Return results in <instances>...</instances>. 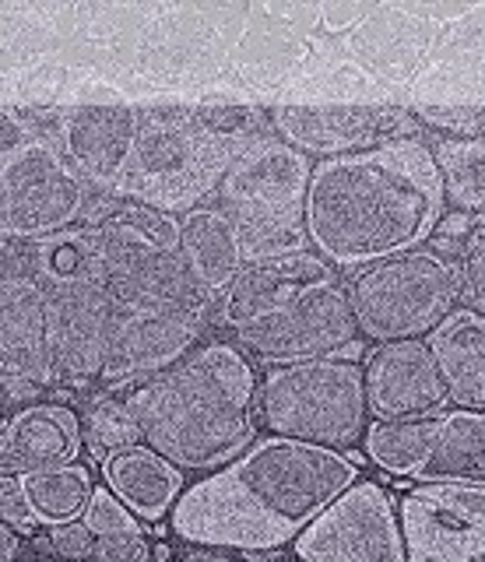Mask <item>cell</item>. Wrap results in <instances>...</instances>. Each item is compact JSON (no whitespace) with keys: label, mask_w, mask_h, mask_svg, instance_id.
Wrapping results in <instances>:
<instances>
[{"label":"cell","mask_w":485,"mask_h":562,"mask_svg":"<svg viewBox=\"0 0 485 562\" xmlns=\"http://www.w3.org/2000/svg\"><path fill=\"white\" fill-rule=\"evenodd\" d=\"M356 479V461L335 447L271 432L180 492L169 509V524L172 535L201 549L274 552Z\"/></svg>","instance_id":"1"},{"label":"cell","mask_w":485,"mask_h":562,"mask_svg":"<svg viewBox=\"0 0 485 562\" xmlns=\"http://www.w3.org/2000/svg\"><path fill=\"white\" fill-rule=\"evenodd\" d=\"M443 180L419 137L320 158L306 190V236L331 268L419 246L440 222Z\"/></svg>","instance_id":"2"},{"label":"cell","mask_w":485,"mask_h":562,"mask_svg":"<svg viewBox=\"0 0 485 562\" xmlns=\"http://www.w3.org/2000/svg\"><path fill=\"white\" fill-rule=\"evenodd\" d=\"M142 443L183 471L229 461L257 429V376L233 341L194 345L183 359L142 376L124 394Z\"/></svg>","instance_id":"3"},{"label":"cell","mask_w":485,"mask_h":562,"mask_svg":"<svg viewBox=\"0 0 485 562\" xmlns=\"http://www.w3.org/2000/svg\"><path fill=\"white\" fill-rule=\"evenodd\" d=\"M250 140L212 131L198 110H142V127L113 193L183 215L212 198L229 162Z\"/></svg>","instance_id":"4"},{"label":"cell","mask_w":485,"mask_h":562,"mask_svg":"<svg viewBox=\"0 0 485 562\" xmlns=\"http://www.w3.org/2000/svg\"><path fill=\"white\" fill-rule=\"evenodd\" d=\"M314 162L274 131L243 148L215 190L218 207L233 218L247 260L306 250V190Z\"/></svg>","instance_id":"5"},{"label":"cell","mask_w":485,"mask_h":562,"mask_svg":"<svg viewBox=\"0 0 485 562\" xmlns=\"http://www.w3.org/2000/svg\"><path fill=\"white\" fill-rule=\"evenodd\" d=\"M257 422L274 436L303 443L356 447L370 426L362 366L345 356L274 362L257 386Z\"/></svg>","instance_id":"6"},{"label":"cell","mask_w":485,"mask_h":562,"mask_svg":"<svg viewBox=\"0 0 485 562\" xmlns=\"http://www.w3.org/2000/svg\"><path fill=\"white\" fill-rule=\"evenodd\" d=\"M362 338H426L461 299V263L437 246H408L402 254L359 263L345 281Z\"/></svg>","instance_id":"7"},{"label":"cell","mask_w":485,"mask_h":562,"mask_svg":"<svg viewBox=\"0 0 485 562\" xmlns=\"http://www.w3.org/2000/svg\"><path fill=\"white\" fill-rule=\"evenodd\" d=\"M92 187L64 151L46 137H32L0 162V236L43 239L84 222Z\"/></svg>","instance_id":"8"},{"label":"cell","mask_w":485,"mask_h":562,"mask_svg":"<svg viewBox=\"0 0 485 562\" xmlns=\"http://www.w3.org/2000/svg\"><path fill=\"white\" fill-rule=\"evenodd\" d=\"M236 345L264 362H296L320 356H345L359 345V324L349 303V289L338 278L306 285L257 321L233 330Z\"/></svg>","instance_id":"9"},{"label":"cell","mask_w":485,"mask_h":562,"mask_svg":"<svg viewBox=\"0 0 485 562\" xmlns=\"http://www.w3.org/2000/svg\"><path fill=\"white\" fill-rule=\"evenodd\" d=\"M309 562H405L402 517L384 485L352 482L292 538Z\"/></svg>","instance_id":"10"},{"label":"cell","mask_w":485,"mask_h":562,"mask_svg":"<svg viewBox=\"0 0 485 562\" xmlns=\"http://www.w3.org/2000/svg\"><path fill=\"white\" fill-rule=\"evenodd\" d=\"M411 562L485 559V485L426 482L397 506Z\"/></svg>","instance_id":"11"},{"label":"cell","mask_w":485,"mask_h":562,"mask_svg":"<svg viewBox=\"0 0 485 562\" xmlns=\"http://www.w3.org/2000/svg\"><path fill=\"white\" fill-rule=\"evenodd\" d=\"M46 338L57 383H92L102 373L116 303L99 278L46 281Z\"/></svg>","instance_id":"12"},{"label":"cell","mask_w":485,"mask_h":562,"mask_svg":"<svg viewBox=\"0 0 485 562\" xmlns=\"http://www.w3.org/2000/svg\"><path fill=\"white\" fill-rule=\"evenodd\" d=\"M212 316L162 310V306H116L106 359H102V383H134L142 376L183 359L201 341Z\"/></svg>","instance_id":"13"},{"label":"cell","mask_w":485,"mask_h":562,"mask_svg":"<svg viewBox=\"0 0 485 562\" xmlns=\"http://www.w3.org/2000/svg\"><path fill=\"white\" fill-rule=\"evenodd\" d=\"M271 131L292 148L317 158H335L373 148L380 140L419 137L422 120L408 110H370V105H279Z\"/></svg>","instance_id":"14"},{"label":"cell","mask_w":485,"mask_h":562,"mask_svg":"<svg viewBox=\"0 0 485 562\" xmlns=\"http://www.w3.org/2000/svg\"><path fill=\"white\" fill-rule=\"evenodd\" d=\"M370 415L376 418H419L440 412L450 401L443 369L426 338L376 341L362 362Z\"/></svg>","instance_id":"15"},{"label":"cell","mask_w":485,"mask_h":562,"mask_svg":"<svg viewBox=\"0 0 485 562\" xmlns=\"http://www.w3.org/2000/svg\"><path fill=\"white\" fill-rule=\"evenodd\" d=\"M137 127H142V110H127V105H75V110H60L57 148L92 190L113 193L134 148Z\"/></svg>","instance_id":"16"},{"label":"cell","mask_w":485,"mask_h":562,"mask_svg":"<svg viewBox=\"0 0 485 562\" xmlns=\"http://www.w3.org/2000/svg\"><path fill=\"white\" fill-rule=\"evenodd\" d=\"M324 278H335L331 263L320 254H306V250L247 260L239 268V274L229 281V289L215 299L212 321L236 330L243 324L257 321V316L279 310L296 292H303L306 285H314V281H324Z\"/></svg>","instance_id":"17"},{"label":"cell","mask_w":485,"mask_h":562,"mask_svg":"<svg viewBox=\"0 0 485 562\" xmlns=\"http://www.w3.org/2000/svg\"><path fill=\"white\" fill-rule=\"evenodd\" d=\"M0 376L4 383H57L46 338V299L36 281H0Z\"/></svg>","instance_id":"18"},{"label":"cell","mask_w":485,"mask_h":562,"mask_svg":"<svg viewBox=\"0 0 485 562\" xmlns=\"http://www.w3.org/2000/svg\"><path fill=\"white\" fill-rule=\"evenodd\" d=\"M81 453L78 415L64 404H32V408L0 422V474H29L57 464H71Z\"/></svg>","instance_id":"19"},{"label":"cell","mask_w":485,"mask_h":562,"mask_svg":"<svg viewBox=\"0 0 485 562\" xmlns=\"http://www.w3.org/2000/svg\"><path fill=\"white\" fill-rule=\"evenodd\" d=\"M180 257L198 285L218 299L247 263L233 218L222 207L198 204L180 215Z\"/></svg>","instance_id":"20"},{"label":"cell","mask_w":485,"mask_h":562,"mask_svg":"<svg viewBox=\"0 0 485 562\" xmlns=\"http://www.w3.org/2000/svg\"><path fill=\"white\" fill-rule=\"evenodd\" d=\"M426 341L443 369L450 401L458 408H485V313L450 310Z\"/></svg>","instance_id":"21"},{"label":"cell","mask_w":485,"mask_h":562,"mask_svg":"<svg viewBox=\"0 0 485 562\" xmlns=\"http://www.w3.org/2000/svg\"><path fill=\"white\" fill-rule=\"evenodd\" d=\"M106 485L124 499L137 520H162L183 492V468H177L148 443H134L102 461Z\"/></svg>","instance_id":"22"},{"label":"cell","mask_w":485,"mask_h":562,"mask_svg":"<svg viewBox=\"0 0 485 562\" xmlns=\"http://www.w3.org/2000/svg\"><path fill=\"white\" fill-rule=\"evenodd\" d=\"M415 479L485 485V408L440 415V429L432 436V447Z\"/></svg>","instance_id":"23"},{"label":"cell","mask_w":485,"mask_h":562,"mask_svg":"<svg viewBox=\"0 0 485 562\" xmlns=\"http://www.w3.org/2000/svg\"><path fill=\"white\" fill-rule=\"evenodd\" d=\"M432 148L440 180H443V201L454 211H485V137H440Z\"/></svg>","instance_id":"24"},{"label":"cell","mask_w":485,"mask_h":562,"mask_svg":"<svg viewBox=\"0 0 485 562\" xmlns=\"http://www.w3.org/2000/svg\"><path fill=\"white\" fill-rule=\"evenodd\" d=\"M440 429V415L419 418H376L366 426V453L391 474H415Z\"/></svg>","instance_id":"25"},{"label":"cell","mask_w":485,"mask_h":562,"mask_svg":"<svg viewBox=\"0 0 485 562\" xmlns=\"http://www.w3.org/2000/svg\"><path fill=\"white\" fill-rule=\"evenodd\" d=\"M25 492H29V506L36 524H60V520H75L84 514V506L92 499V471L84 464H57V468H43V471H29L22 474Z\"/></svg>","instance_id":"26"},{"label":"cell","mask_w":485,"mask_h":562,"mask_svg":"<svg viewBox=\"0 0 485 562\" xmlns=\"http://www.w3.org/2000/svg\"><path fill=\"white\" fill-rule=\"evenodd\" d=\"M78 426H81V450H89L95 461H106V457L142 443V426H137L131 404L113 394L95 397L78 415Z\"/></svg>","instance_id":"27"},{"label":"cell","mask_w":485,"mask_h":562,"mask_svg":"<svg viewBox=\"0 0 485 562\" xmlns=\"http://www.w3.org/2000/svg\"><path fill=\"white\" fill-rule=\"evenodd\" d=\"M81 520L89 524L95 535H142L137 514L116 496L110 485L106 488H92V499H89V506H84Z\"/></svg>","instance_id":"28"},{"label":"cell","mask_w":485,"mask_h":562,"mask_svg":"<svg viewBox=\"0 0 485 562\" xmlns=\"http://www.w3.org/2000/svg\"><path fill=\"white\" fill-rule=\"evenodd\" d=\"M461 303L485 313V218L472 225L461 246Z\"/></svg>","instance_id":"29"},{"label":"cell","mask_w":485,"mask_h":562,"mask_svg":"<svg viewBox=\"0 0 485 562\" xmlns=\"http://www.w3.org/2000/svg\"><path fill=\"white\" fill-rule=\"evenodd\" d=\"M415 116L422 120V127L454 137H485V110H475V105H422Z\"/></svg>","instance_id":"30"},{"label":"cell","mask_w":485,"mask_h":562,"mask_svg":"<svg viewBox=\"0 0 485 562\" xmlns=\"http://www.w3.org/2000/svg\"><path fill=\"white\" fill-rule=\"evenodd\" d=\"M43 549L64 555V559H92L95 555V531L84 520H60L49 524V531L43 535Z\"/></svg>","instance_id":"31"},{"label":"cell","mask_w":485,"mask_h":562,"mask_svg":"<svg viewBox=\"0 0 485 562\" xmlns=\"http://www.w3.org/2000/svg\"><path fill=\"white\" fill-rule=\"evenodd\" d=\"M0 281H36V239L0 236Z\"/></svg>","instance_id":"32"},{"label":"cell","mask_w":485,"mask_h":562,"mask_svg":"<svg viewBox=\"0 0 485 562\" xmlns=\"http://www.w3.org/2000/svg\"><path fill=\"white\" fill-rule=\"evenodd\" d=\"M0 517L19 527V531H25V527L36 524L22 474H0Z\"/></svg>","instance_id":"33"},{"label":"cell","mask_w":485,"mask_h":562,"mask_svg":"<svg viewBox=\"0 0 485 562\" xmlns=\"http://www.w3.org/2000/svg\"><path fill=\"white\" fill-rule=\"evenodd\" d=\"M110 562H142L151 559L145 535H95V555Z\"/></svg>","instance_id":"34"},{"label":"cell","mask_w":485,"mask_h":562,"mask_svg":"<svg viewBox=\"0 0 485 562\" xmlns=\"http://www.w3.org/2000/svg\"><path fill=\"white\" fill-rule=\"evenodd\" d=\"M36 137V131H32V123L25 113H8L0 110V162H4L8 155L19 151L25 140Z\"/></svg>","instance_id":"35"},{"label":"cell","mask_w":485,"mask_h":562,"mask_svg":"<svg viewBox=\"0 0 485 562\" xmlns=\"http://www.w3.org/2000/svg\"><path fill=\"white\" fill-rule=\"evenodd\" d=\"M22 535H19V527L8 524L4 517H0V562H8L14 555H22Z\"/></svg>","instance_id":"36"},{"label":"cell","mask_w":485,"mask_h":562,"mask_svg":"<svg viewBox=\"0 0 485 562\" xmlns=\"http://www.w3.org/2000/svg\"><path fill=\"white\" fill-rule=\"evenodd\" d=\"M440 233L443 236H467V233H472V218H467V211H454L450 218H443Z\"/></svg>","instance_id":"37"},{"label":"cell","mask_w":485,"mask_h":562,"mask_svg":"<svg viewBox=\"0 0 485 562\" xmlns=\"http://www.w3.org/2000/svg\"><path fill=\"white\" fill-rule=\"evenodd\" d=\"M4 401H8V383H4V376H0V408H4Z\"/></svg>","instance_id":"38"}]
</instances>
